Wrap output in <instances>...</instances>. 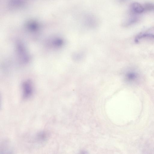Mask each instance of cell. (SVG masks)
Wrapping results in <instances>:
<instances>
[{
    "label": "cell",
    "mask_w": 154,
    "mask_h": 154,
    "mask_svg": "<svg viewBox=\"0 0 154 154\" xmlns=\"http://www.w3.org/2000/svg\"><path fill=\"white\" fill-rule=\"evenodd\" d=\"M23 97L24 99L29 98L33 92V87L31 81L26 80L22 83V85Z\"/></svg>",
    "instance_id": "6da1fadb"
},
{
    "label": "cell",
    "mask_w": 154,
    "mask_h": 154,
    "mask_svg": "<svg viewBox=\"0 0 154 154\" xmlns=\"http://www.w3.org/2000/svg\"><path fill=\"white\" fill-rule=\"evenodd\" d=\"M16 49L18 57L21 61L24 63L28 62L29 57L23 45L20 42H18L17 45Z\"/></svg>",
    "instance_id": "7a4b0ae2"
},
{
    "label": "cell",
    "mask_w": 154,
    "mask_h": 154,
    "mask_svg": "<svg viewBox=\"0 0 154 154\" xmlns=\"http://www.w3.org/2000/svg\"><path fill=\"white\" fill-rule=\"evenodd\" d=\"M144 38L154 39V26L138 34L135 37V42L137 43L139 41Z\"/></svg>",
    "instance_id": "3957f363"
},
{
    "label": "cell",
    "mask_w": 154,
    "mask_h": 154,
    "mask_svg": "<svg viewBox=\"0 0 154 154\" xmlns=\"http://www.w3.org/2000/svg\"><path fill=\"white\" fill-rule=\"evenodd\" d=\"M139 78V74L134 70H130L126 72L125 79L127 81L130 82H136Z\"/></svg>",
    "instance_id": "277c9868"
},
{
    "label": "cell",
    "mask_w": 154,
    "mask_h": 154,
    "mask_svg": "<svg viewBox=\"0 0 154 154\" xmlns=\"http://www.w3.org/2000/svg\"><path fill=\"white\" fill-rule=\"evenodd\" d=\"M130 11L133 14H139L144 12L143 5L137 2H134L130 6Z\"/></svg>",
    "instance_id": "5b68a950"
},
{
    "label": "cell",
    "mask_w": 154,
    "mask_h": 154,
    "mask_svg": "<svg viewBox=\"0 0 154 154\" xmlns=\"http://www.w3.org/2000/svg\"><path fill=\"white\" fill-rule=\"evenodd\" d=\"M51 45L55 48H58L61 46L63 44V40L60 38H53L51 40L50 42Z\"/></svg>",
    "instance_id": "8992f818"
},
{
    "label": "cell",
    "mask_w": 154,
    "mask_h": 154,
    "mask_svg": "<svg viewBox=\"0 0 154 154\" xmlns=\"http://www.w3.org/2000/svg\"><path fill=\"white\" fill-rule=\"evenodd\" d=\"M139 18L137 17H132L124 23L125 26H128L137 22Z\"/></svg>",
    "instance_id": "52a82bcc"
},
{
    "label": "cell",
    "mask_w": 154,
    "mask_h": 154,
    "mask_svg": "<svg viewBox=\"0 0 154 154\" xmlns=\"http://www.w3.org/2000/svg\"><path fill=\"white\" fill-rule=\"evenodd\" d=\"M144 12L154 11V4L151 3H147L143 5Z\"/></svg>",
    "instance_id": "ba28073f"
}]
</instances>
